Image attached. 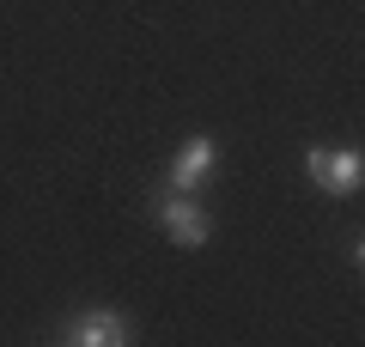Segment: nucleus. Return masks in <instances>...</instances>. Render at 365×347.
Segmentation results:
<instances>
[{
	"instance_id": "obj_1",
	"label": "nucleus",
	"mask_w": 365,
	"mask_h": 347,
	"mask_svg": "<svg viewBox=\"0 0 365 347\" xmlns=\"http://www.w3.org/2000/svg\"><path fill=\"white\" fill-rule=\"evenodd\" d=\"M304 171H311V183L329 189V195H359V183H365V159L353 153V146H311V153H304Z\"/></svg>"
},
{
	"instance_id": "obj_2",
	"label": "nucleus",
	"mask_w": 365,
	"mask_h": 347,
	"mask_svg": "<svg viewBox=\"0 0 365 347\" xmlns=\"http://www.w3.org/2000/svg\"><path fill=\"white\" fill-rule=\"evenodd\" d=\"M158 226L170 231V244H182V250H201L213 238V219H207V207L195 201V195H182V189H170L165 201H158Z\"/></svg>"
},
{
	"instance_id": "obj_3",
	"label": "nucleus",
	"mask_w": 365,
	"mask_h": 347,
	"mask_svg": "<svg viewBox=\"0 0 365 347\" xmlns=\"http://www.w3.org/2000/svg\"><path fill=\"white\" fill-rule=\"evenodd\" d=\"M61 341H73V347H128L134 323L122 317L116 305H98V311H79V317L61 329Z\"/></svg>"
},
{
	"instance_id": "obj_4",
	"label": "nucleus",
	"mask_w": 365,
	"mask_h": 347,
	"mask_svg": "<svg viewBox=\"0 0 365 347\" xmlns=\"http://www.w3.org/2000/svg\"><path fill=\"white\" fill-rule=\"evenodd\" d=\"M213 165H220V146H213L207 134H195V141L182 146L177 159H170V189H182V195H195L201 183L213 177Z\"/></svg>"
}]
</instances>
